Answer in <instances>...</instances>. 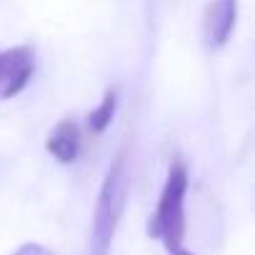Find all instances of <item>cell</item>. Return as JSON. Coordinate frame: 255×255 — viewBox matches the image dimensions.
I'll list each match as a JSON object with an SVG mask.
<instances>
[{"mask_svg": "<svg viewBox=\"0 0 255 255\" xmlns=\"http://www.w3.org/2000/svg\"><path fill=\"white\" fill-rule=\"evenodd\" d=\"M13 255H53L45 245H40V243H25V245H20Z\"/></svg>", "mask_w": 255, "mask_h": 255, "instance_id": "52a82bcc", "label": "cell"}, {"mask_svg": "<svg viewBox=\"0 0 255 255\" xmlns=\"http://www.w3.org/2000/svg\"><path fill=\"white\" fill-rule=\"evenodd\" d=\"M188 168L183 160H175L168 170L165 185L160 190L158 208L150 218L148 235L158 238L168 253L183 245L185 238V195H188Z\"/></svg>", "mask_w": 255, "mask_h": 255, "instance_id": "7a4b0ae2", "label": "cell"}, {"mask_svg": "<svg viewBox=\"0 0 255 255\" xmlns=\"http://www.w3.org/2000/svg\"><path fill=\"white\" fill-rule=\"evenodd\" d=\"M45 150L63 165L73 163L80 153V128L75 120H60L53 130L48 133V140H45Z\"/></svg>", "mask_w": 255, "mask_h": 255, "instance_id": "5b68a950", "label": "cell"}, {"mask_svg": "<svg viewBox=\"0 0 255 255\" xmlns=\"http://www.w3.org/2000/svg\"><path fill=\"white\" fill-rule=\"evenodd\" d=\"M115 110H118V93L110 88V90H105V95H103V100H100V105L88 115V128L93 133H105L108 130V125L115 120Z\"/></svg>", "mask_w": 255, "mask_h": 255, "instance_id": "8992f818", "label": "cell"}, {"mask_svg": "<svg viewBox=\"0 0 255 255\" xmlns=\"http://www.w3.org/2000/svg\"><path fill=\"white\" fill-rule=\"evenodd\" d=\"M238 20V0H213L205 10V40L210 48H223Z\"/></svg>", "mask_w": 255, "mask_h": 255, "instance_id": "277c9868", "label": "cell"}, {"mask_svg": "<svg viewBox=\"0 0 255 255\" xmlns=\"http://www.w3.org/2000/svg\"><path fill=\"white\" fill-rule=\"evenodd\" d=\"M35 73V50L30 45H18L0 53V98L10 100L25 90Z\"/></svg>", "mask_w": 255, "mask_h": 255, "instance_id": "3957f363", "label": "cell"}, {"mask_svg": "<svg viewBox=\"0 0 255 255\" xmlns=\"http://www.w3.org/2000/svg\"><path fill=\"white\" fill-rule=\"evenodd\" d=\"M128 190H130V160H128V150H120L110 160L95 200L93 228H90V255H110V245L125 210Z\"/></svg>", "mask_w": 255, "mask_h": 255, "instance_id": "6da1fadb", "label": "cell"}, {"mask_svg": "<svg viewBox=\"0 0 255 255\" xmlns=\"http://www.w3.org/2000/svg\"><path fill=\"white\" fill-rule=\"evenodd\" d=\"M170 255H195V253H190V250H188L185 245H180V248H175V250H173Z\"/></svg>", "mask_w": 255, "mask_h": 255, "instance_id": "ba28073f", "label": "cell"}]
</instances>
